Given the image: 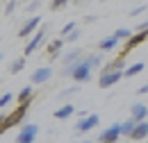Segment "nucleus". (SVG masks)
Listing matches in <instances>:
<instances>
[{
  "mask_svg": "<svg viewBox=\"0 0 148 143\" xmlns=\"http://www.w3.org/2000/svg\"><path fill=\"white\" fill-rule=\"evenodd\" d=\"M130 118L137 121V123H144V121L148 118V107L141 105V102H134V105L130 107Z\"/></svg>",
  "mask_w": 148,
  "mask_h": 143,
  "instance_id": "nucleus-11",
  "label": "nucleus"
},
{
  "mask_svg": "<svg viewBox=\"0 0 148 143\" xmlns=\"http://www.w3.org/2000/svg\"><path fill=\"white\" fill-rule=\"evenodd\" d=\"M46 36H48V27H39L37 32H34V36L25 43V50H23V57H30V54H34L37 52V48H41V43L46 41Z\"/></svg>",
  "mask_w": 148,
  "mask_h": 143,
  "instance_id": "nucleus-3",
  "label": "nucleus"
},
{
  "mask_svg": "<svg viewBox=\"0 0 148 143\" xmlns=\"http://www.w3.org/2000/svg\"><path fill=\"white\" fill-rule=\"evenodd\" d=\"M37 134H39V125L25 123V125H21V129H18L16 143H34L37 141Z\"/></svg>",
  "mask_w": 148,
  "mask_h": 143,
  "instance_id": "nucleus-5",
  "label": "nucleus"
},
{
  "mask_svg": "<svg viewBox=\"0 0 148 143\" xmlns=\"http://www.w3.org/2000/svg\"><path fill=\"white\" fill-rule=\"evenodd\" d=\"M73 114H75V107L71 102H66V105H62L59 109H55V118L57 121H66V118H71Z\"/></svg>",
  "mask_w": 148,
  "mask_h": 143,
  "instance_id": "nucleus-16",
  "label": "nucleus"
},
{
  "mask_svg": "<svg viewBox=\"0 0 148 143\" xmlns=\"http://www.w3.org/2000/svg\"><path fill=\"white\" fill-rule=\"evenodd\" d=\"M30 105H32V102H27V105H18V107L14 109L12 114H7V118H5V123H2V127H0V134H5L7 129H12L14 125H18V123H23V118H25V114L30 111Z\"/></svg>",
  "mask_w": 148,
  "mask_h": 143,
  "instance_id": "nucleus-2",
  "label": "nucleus"
},
{
  "mask_svg": "<svg viewBox=\"0 0 148 143\" xmlns=\"http://www.w3.org/2000/svg\"><path fill=\"white\" fill-rule=\"evenodd\" d=\"M66 5H69L66 0H53V2H50V9H53V12H59V9H64Z\"/></svg>",
  "mask_w": 148,
  "mask_h": 143,
  "instance_id": "nucleus-25",
  "label": "nucleus"
},
{
  "mask_svg": "<svg viewBox=\"0 0 148 143\" xmlns=\"http://www.w3.org/2000/svg\"><path fill=\"white\" fill-rule=\"evenodd\" d=\"M130 36H132V30H128V27H119V30L114 32V39H116V41H128Z\"/></svg>",
  "mask_w": 148,
  "mask_h": 143,
  "instance_id": "nucleus-22",
  "label": "nucleus"
},
{
  "mask_svg": "<svg viewBox=\"0 0 148 143\" xmlns=\"http://www.w3.org/2000/svg\"><path fill=\"white\" fill-rule=\"evenodd\" d=\"M32 98H34V89H32V86H23V89L18 91V105L32 102Z\"/></svg>",
  "mask_w": 148,
  "mask_h": 143,
  "instance_id": "nucleus-19",
  "label": "nucleus"
},
{
  "mask_svg": "<svg viewBox=\"0 0 148 143\" xmlns=\"http://www.w3.org/2000/svg\"><path fill=\"white\" fill-rule=\"evenodd\" d=\"M146 71V64L144 61H137V64H132V66H125V71H123V77H134V75H139V73Z\"/></svg>",
  "mask_w": 148,
  "mask_h": 143,
  "instance_id": "nucleus-18",
  "label": "nucleus"
},
{
  "mask_svg": "<svg viewBox=\"0 0 148 143\" xmlns=\"http://www.w3.org/2000/svg\"><path fill=\"white\" fill-rule=\"evenodd\" d=\"M119 139H121V123H112L107 129L100 132L98 143H116Z\"/></svg>",
  "mask_w": 148,
  "mask_h": 143,
  "instance_id": "nucleus-6",
  "label": "nucleus"
},
{
  "mask_svg": "<svg viewBox=\"0 0 148 143\" xmlns=\"http://www.w3.org/2000/svg\"><path fill=\"white\" fill-rule=\"evenodd\" d=\"M39 27H41V16H39V14H37V16H30L18 27V36H21V39H32Z\"/></svg>",
  "mask_w": 148,
  "mask_h": 143,
  "instance_id": "nucleus-4",
  "label": "nucleus"
},
{
  "mask_svg": "<svg viewBox=\"0 0 148 143\" xmlns=\"http://www.w3.org/2000/svg\"><path fill=\"white\" fill-rule=\"evenodd\" d=\"M116 46H119V41L114 39V34L98 41V50H100V52H112V50H116Z\"/></svg>",
  "mask_w": 148,
  "mask_h": 143,
  "instance_id": "nucleus-14",
  "label": "nucleus"
},
{
  "mask_svg": "<svg viewBox=\"0 0 148 143\" xmlns=\"http://www.w3.org/2000/svg\"><path fill=\"white\" fill-rule=\"evenodd\" d=\"M23 68H25V57H18V59H14V61H12V66H9V73H12V75H18Z\"/></svg>",
  "mask_w": 148,
  "mask_h": 143,
  "instance_id": "nucleus-21",
  "label": "nucleus"
},
{
  "mask_svg": "<svg viewBox=\"0 0 148 143\" xmlns=\"http://www.w3.org/2000/svg\"><path fill=\"white\" fill-rule=\"evenodd\" d=\"M146 143H148V139H146Z\"/></svg>",
  "mask_w": 148,
  "mask_h": 143,
  "instance_id": "nucleus-35",
  "label": "nucleus"
},
{
  "mask_svg": "<svg viewBox=\"0 0 148 143\" xmlns=\"http://www.w3.org/2000/svg\"><path fill=\"white\" fill-rule=\"evenodd\" d=\"M0 61H2V52H0Z\"/></svg>",
  "mask_w": 148,
  "mask_h": 143,
  "instance_id": "nucleus-34",
  "label": "nucleus"
},
{
  "mask_svg": "<svg viewBox=\"0 0 148 143\" xmlns=\"http://www.w3.org/2000/svg\"><path fill=\"white\" fill-rule=\"evenodd\" d=\"M62 46H64V39L59 36V39H53L50 43H48V59L50 61H55V59H59V54H62Z\"/></svg>",
  "mask_w": 148,
  "mask_h": 143,
  "instance_id": "nucleus-13",
  "label": "nucleus"
},
{
  "mask_svg": "<svg viewBox=\"0 0 148 143\" xmlns=\"http://www.w3.org/2000/svg\"><path fill=\"white\" fill-rule=\"evenodd\" d=\"M123 68H125V57L119 54L116 59H112V61L105 64V68H100V75L103 73H123Z\"/></svg>",
  "mask_w": 148,
  "mask_h": 143,
  "instance_id": "nucleus-10",
  "label": "nucleus"
},
{
  "mask_svg": "<svg viewBox=\"0 0 148 143\" xmlns=\"http://www.w3.org/2000/svg\"><path fill=\"white\" fill-rule=\"evenodd\" d=\"M82 143H93V141H82Z\"/></svg>",
  "mask_w": 148,
  "mask_h": 143,
  "instance_id": "nucleus-33",
  "label": "nucleus"
},
{
  "mask_svg": "<svg viewBox=\"0 0 148 143\" xmlns=\"http://www.w3.org/2000/svg\"><path fill=\"white\" fill-rule=\"evenodd\" d=\"M100 64H103V52H93V54L89 52L80 61H75L73 66H66L62 71V75L64 77H73L75 82H89L91 80V68L100 66Z\"/></svg>",
  "mask_w": 148,
  "mask_h": 143,
  "instance_id": "nucleus-1",
  "label": "nucleus"
},
{
  "mask_svg": "<svg viewBox=\"0 0 148 143\" xmlns=\"http://www.w3.org/2000/svg\"><path fill=\"white\" fill-rule=\"evenodd\" d=\"M146 12V5H139V7H134L132 12H130V16H139V14H144Z\"/></svg>",
  "mask_w": 148,
  "mask_h": 143,
  "instance_id": "nucleus-26",
  "label": "nucleus"
},
{
  "mask_svg": "<svg viewBox=\"0 0 148 143\" xmlns=\"http://www.w3.org/2000/svg\"><path fill=\"white\" fill-rule=\"evenodd\" d=\"M50 77H53V68H50V66H43V68L32 71V75H30V82H32V84H46Z\"/></svg>",
  "mask_w": 148,
  "mask_h": 143,
  "instance_id": "nucleus-9",
  "label": "nucleus"
},
{
  "mask_svg": "<svg viewBox=\"0 0 148 143\" xmlns=\"http://www.w3.org/2000/svg\"><path fill=\"white\" fill-rule=\"evenodd\" d=\"M12 100H14V93H12V91L2 93V95H0V109H5L7 105H9V102H12Z\"/></svg>",
  "mask_w": 148,
  "mask_h": 143,
  "instance_id": "nucleus-23",
  "label": "nucleus"
},
{
  "mask_svg": "<svg viewBox=\"0 0 148 143\" xmlns=\"http://www.w3.org/2000/svg\"><path fill=\"white\" fill-rule=\"evenodd\" d=\"M139 30H141V32H148V20H146V23H141V25H139Z\"/></svg>",
  "mask_w": 148,
  "mask_h": 143,
  "instance_id": "nucleus-32",
  "label": "nucleus"
},
{
  "mask_svg": "<svg viewBox=\"0 0 148 143\" xmlns=\"http://www.w3.org/2000/svg\"><path fill=\"white\" fill-rule=\"evenodd\" d=\"M73 32H75V20H69V23L62 27V32H59V34H62V36H69V34H73Z\"/></svg>",
  "mask_w": 148,
  "mask_h": 143,
  "instance_id": "nucleus-24",
  "label": "nucleus"
},
{
  "mask_svg": "<svg viewBox=\"0 0 148 143\" xmlns=\"http://www.w3.org/2000/svg\"><path fill=\"white\" fill-rule=\"evenodd\" d=\"M39 5H41V2H27V12H34V9H39Z\"/></svg>",
  "mask_w": 148,
  "mask_h": 143,
  "instance_id": "nucleus-29",
  "label": "nucleus"
},
{
  "mask_svg": "<svg viewBox=\"0 0 148 143\" xmlns=\"http://www.w3.org/2000/svg\"><path fill=\"white\" fill-rule=\"evenodd\" d=\"M146 39H148V32H141V30H139V32H132V36L125 41V48H123V52H121V54H123V57H125V54H130L134 48H137V46H141Z\"/></svg>",
  "mask_w": 148,
  "mask_h": 143,
  "instance_id": "nucleus-8",
  "label": "nucleus"
},
{
  "mask_svg": "<svg viewBox=\"0 0 148 143\" xmlns=\"http://www.w3.org/2000/svg\"><path fill=\"white\" fill-rule=\"evenodd\" d=\"M66 39H69V41H75V39H80V32H73V34H69Z\"/></svg>",
  "mask_w": 148,
  "mask_h": 143,
  "instance_id": "nucleus-31",
  "label": "nucleus"
},
{
  "mask_svg": "<svg viewBox=\"0 0 148 143\" xmlns=\"http://www.w3.org/2000/svg\"><path fill=\"white\" fill-rule=\"evenodd\" d=\"M137 93H139V95H146V93H148V84H144V86H139V89H137Z\"/></svg>",
  "mask_w": 148,
  "mask_h": 143,
  "instance_id": "nucleus-30",
  "label": "nucleus"
},
{
  "mask_svg": "<svg viewBox=\"0 0 148 143\" xmlns=\"http://www.w3.org/2000/svg\"><path fill=\"white\" fill-rule=\"evenodd\" d=\"M130 139H132V141H144V139H148V123L146 121H144V123H137L134 132L130 134Z\"/></svg>",
  "mask_w": 148,
  "mask_h": 143,
  "instance_id": "nucleus-15",
  "label": "nucleus"
},
{
  "mask_svg": "<svg viewBox=\"0 0 148 143\" xmlns=\"http://www.w3.org/2000/svg\"><path fill=\"white\" fill-rule=\"evenodd\" d=\"M134 127H137V121H132V118H128L125 123H121V136H128L130 139V134L134 132Z\"/></svg>",
  "mask_w": 148,
  "mask_h": 143,
  "instance_id": "nucleus-20",
  "label": "nucleus"
},
{
  "mask_svg": "<svg viewBox=\"0 0 148 143\" xmlns=\"http://www.w3.org/2000/svg\"><path fill=\"white\" fill-rule=\"evenodd\" d=\"M98 123H100V116H98V114H91V116H87V118H80V121L75 123V132H77V134L91 132L93 127H98Z\"/></svg>",
  "mask_w": 148,
  "mask_h": 143,
  "instance_id": "nucleus-7",
  "label": "nucleus"
},
{
  "mask_svg": "<svg viewBox=\"0 0 148 143\" xmlns=\"http://www.w3.org/2000/svg\"><path fill=\"white\" fill-rule=\"evenodd\" d=\"M82 57H84V52H82L80 48H73L71 52H66V54H64V59H62V61H64V68H66V66H73L75 61H80Z\"/></svg>",
  "mask_w": 148,
  "mask_h": 143,
  "instance_id": "nucleus-17",
  "label": "nucleus"
},
{
  "mask_svg": "<svg viewBox=\"0 0 148 143\" xmlns=\"http://www.w3.org/2000/svg\"><path fill=\"white\" fill-rule=\"evenodd\" d=\"M121 77H123V73H103V75L98 77V86H100V89H110Z\"/></svg>",
  "mask_w": 148,
  "mask_h": 143,
  "instance_id": "nucleus-12",
  "label": "nucleus"
},
{
  "mask_svg": "<svg viewBox=\"0 0 148 143\" xmlns=\"http://www.w3.org/2000/svg\"><path fill=\"white\" fill-rule=\"evenodd\" d=\"M14 9H16V2H14V0L5 5V14H14Z\"/></svg>",
  "mask_w": 148,
  "mask_h": 143,
  "instance_id": "nucleus-28",
  "label": "nucleus"
},
{
  "mask_svg": "<svg viewBox=\"0 0 148 143\" xmlns=\"http://www.w3.org/2000/svg\"><path fill=\"white\" fill-rule=\"evenodd\" d=\"M77 91H80V86H71V89L62 91V98H69V95H73V93H77Z\"/></svg>",
  "mask_w": 148,
  "mask_h": 143,
  "instance_id": "nucleus-27",
  "label": "nucleus"
}]
</instances>
